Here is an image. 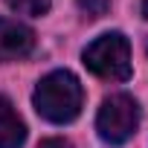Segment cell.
<instances>
[{
    "label": "cell",
    "mask_w": 148,
    "mask_h": 148,
    "mask_svg": "<svg viewBox=\"0 0 148 148\" xmlns=\"http://www.w3.org/2000/svg\"><path fill=\"white\" fill-rule=\"evenodd\" d=\"M32 105L41 119L52 125H67L82 113V105H84L82 82L70 70H52L38 82L32 93Z\"/></svg>",
    "instance_id": "1"
},
{
    "label": "cell",
    "mask_w": 148,
    "mask_h": 148,
    "mask_svg": "<svg viewBox=\"0 0 148 148\" xmlns=\"http://www.w3.org/2000/svg\"><path fill=\"white\" fill-rule=\"evenodd\" d=\"M84 67L99 79L128 82L131 79V44L122 32H105L84 49Z\"/></svg>",
    "instance_id": "2"
},
{
    "label": "cell",
    "mask_w": 148,
    "mask_h": 148,
    "mask_svg": "<svg viewBox=\"0 0 148 148\" xmlns=\"http://www.w3.org/2000/svg\"><path fill=\"white\" fill-rule=\"evenodd\" d=\"M139 128V105L128 93H113L102 102L96 131L108 145H125Z\"/></svg>",
    "instance_id": "3"
},
{
    "label": "cell",
    "mask_w": 148,
    "mask_h": 148,
    "mask_svg": "<svg viewBox=\"0 0 148 148\" xmlns=\"http://www.w3.org/2000/svg\"><path fill=\"white\" fill-rule=\"evenodd\" d=\"M35 49V32L18 21L0 18V61H21Z\"/></svg>",
    "instance_id": "4"
},
{
    "label": "cell",
    "mask_w": 148,
    "mask_h": 148,
    "mask_svg": "<svg viewBox=\"0 0 148 148\" xmlns=\"http://www.w3.org/2000/svg\"><path fill=\"white\" fill-rule=\"evenodd\" d=\"M26 142V125L15 105L0 93V148H21Z\"/></svg>",
    "instance_id": "5"
},
{
    "label": "cell",
    "mask_w": 148,
    "mask_h": 148,
    "mask_svg": "<svg viewBox=\"0 0 148 148\" xmlns=\"http://www.w3.org/2000/svg\"><path fill=\"white\" fill-rule=\"evenodd\" d=\"M6 6L15 15H26V18H41L49 12L52 0H6Z\"/></svg>",
    "instance_id": "6"
},
{
    "label": "cell",
    "mask_w": 148,
    "mask_h": 148,
    "mask_svg": "<svg viewBox=\"0 0 148 148\" xmlns=\"http://www.w3.org/2000/svg\"><path fill=\"white\" fill-rule=\"evenodd\" d=\"M76 3H79L82 15H84V18H90V21H96V18L108 15V9H110V0H76Z\"/></svg>",
    "instance_id": "7"
},
{
    "label": "cell",
    "mask_w": 148,
    "mask_h": 148,
    "mask_svg": "<svg viewBox=\"0 0 148 148\" xmlns=\"http://www.w3.org/2000/svg\"><path fill=\"white\" fill-rule=\"evenodd\" d=\"M38 148H73V142L64 139V136H47V139L38 142Z\"/></svg>",
    "instance_id": "8"
},
{
    "label": "cell",
    "mask_w": 148,
    "mask_h": 148,
    "mask_svg": "<svg viewBox=\"0 0 148 148\" xmlns=\"http://www.w3.org/2000/svg\"><path fill=\"white\" fill-rule=\"evenodd\" d=\"M142 15H145V21H148V0H142Z\"/></svg>",
    "instance_id": "9"
}]
</instances>
